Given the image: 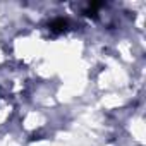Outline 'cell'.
Listing matches in <instances>:
<instances>
[{
	"label": "cell",
	"instance_id": "cell-1",
	"mask_svg": "<svg viewBox=\"0 0 146 146\" xmlns=\"http://www.w3.org/2000/svg\"><path fill=\"white\" fill-rule=\"evenodd\" d=\"M67 28H69V23H67V19H64V17H57V19H53V21L48 24V29H50L52 35L65 33Z\"/></svg>",
	"mask_w": 146,
	"mask_h": 146
}]
</instances>
